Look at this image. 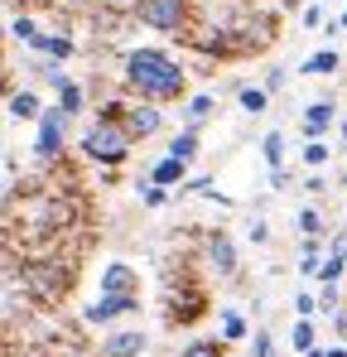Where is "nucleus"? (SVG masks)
<instances>
[{
	"mask_svg": "<svg viewBox=\"0 0 347 357\" xmlns=\"http://www.w3.org/2000/svg\"><path fill=\"white\" fill-rule=\"evenodd\" d=\"M121 82L135 102L164 107V102H178L188 92V68L164 49H130L121 59Z\"/></svg>",
	"mask_w": 347,
	"mask_h": 357,
	"instance_id": "nucleus-1",
	"label": "nucleus"
},
{
	"mask_svg": "<svg viewBox=\"0 0 347 357\" xmlns=\"http://www.w3.org/2000/svg\"><path fill=\"white\" fill-rule=\"evenodd\" d=\"M121 107H125V102H121ZM130 145H135V135L125 130L121 116H97L87 130H82V140H77V150H82L92 165H102V169L121 165V160L130 155Z\"/></svg>",
	"mask_w": 347,
	"mask_h": 357,
	"instance_id": "nucleus-2",
	"label": "nucleus"
},
{
	"mask_svg": "<svg viewBox=\"0 0 347 357\" xmlns=\"http://www.w3.org/2000/svg\"><path fill=\"white\" fill-rule=\"evenodd\" d=\"M68 112H63V107H44V116L34 121V126H39V130H34V155H39V160H44V165H54L58 155H63V145H68Z\"/></svg>",
	"mask_w": 347,
	"mask_h": 357,
	"instance_id": "nucleus-3",
	"label": "nucleus"
},
{
	"mask_svg": "<svg viewBox=\"0 0 347 357\" xmlns=\"http://www.w3.org/2000/svg\"><path fill=\"white\" fill-rule=\"evenodd\" d=\"M135 15H140V24H150L160 34H178L188 20V0H140Z\"/></svg>",
	"mask_w": 347,
	"mask_h": 357,
	"instance_id": "nucleus-4",
	"label": "nucleus"
},
{
	"mask_svg": "<svg viewBox=\"0 0 347 357\" xmlns=\"http://www.w3.org/2000/svg\"><path fill=\"white\" fill-rule=\"evenodd\" d=\"M130 314H140V295H97L82 309V319L87 324H102L107 333H111L116 319H130Z\"/></svg>",
	"mask_w": 347,
	"mask_h": 357,
	"instance_id": "nucleus-5",
	"label": "nucleus"
},
{
	"mask_svg": "<svg viewBox=\"0 0 347 357\" xmlns=\"http://www.w3.org/2000/svg\"><path fill=\"white\" fill-rule=\"evenodd\" d=\"M203 251H208V266H213L222 280H236V271H241V261H236V241H231L222 227H213V232L203 237Z\"/></svg>",
	"mask_w": 347,
	"mask_h": 357,
	"instance_id": "nucleus-6",
	"label": "nucleus"
},
{
	"mask_svg": "<svg viewBox=\"0 0 347 357\" xmlns=\"http://www.w3.org/2000/svg\"><path fill=\"white\" fill-rule=\"evenodd\" d=\"M68 261H44V266H29L24 271V280L34 285V295H44V299H58L68 285H72V271H63Z\"/></svg>",
	"mask_w": 347,
	"mask_h": 357,
	"instance_id": "nucleus-7",
	"label": "nucleus"
},
{
	"mask_svg": "<svg viewBox=\"0 0 347 357\" xmlns=\"http://www.w3.org/2000/svg\"><path fill=\"white\" fill-rule=\"evenodd\" d=\"M121 121H125V130H130L135 140H150V135L164 130V112H160L155 102H130V107H121Z\"/></svg>",
	"mask_w": 347,
	"mask_h": 357,
	"instance_id": "nucleus-8",
	"label": "nucleus"
},
{
	"mask_svg": "<svg viewBox=\"0 0 347 357\" xmlns=\"http://www.w3.org/2000/svg\"><path fill=\"white\" fill-rule=\"evenodd\" d=\"M97 295H140V275H135V266H125V261H107V266H102V280H97Z\"/></svg>",
	"mask_w": 347,
	"mask_h": 357,
	"instance_id": "nucleus-9",
	"label": "nucleus"
},
{
	"mask_svg": "<svg viewBox=\"0 0 347 357\" xmlns=\"http://www.w3.org/2000/svg\"><path fill=\"white\" fill-rule=\"evenodd\" d=\"M145 348H150V338L140 328H111L102 338V357H145Z\"/></svg>",
	"mask_w": 347,
	"mask_h": 357,
	"instance_id": "nucleus-10",
	"label": "nucleus"
},
{
	"mask_svg": "<svg viewBox=\"0 0 347 357\" xmlns=\"http://www.w3.org/2000/svg\"><path fill=\"white\" fill-rule=\"evenodd\" d=\"M333 116H338V107H333L328 97H318V102H309V107H304V121H299V130H304V140H323V135L333 130Z\"/></svg>",
	"mask_w": 347,
	"mask_h": 357,
	"instance_id": "nucleus-11",
	"label": "nucleus"
},
{
	"mask_svg": "<svg viewBox=\"0 0 347 357\" xmlns=\"http://www.w3.org/2000/svg\"><path fill=\"white\" fill-rule=\"evenodd\" d=\"M150 183H160V188H183V183H188V165H183V160H174V155H160V160H155V165H150Z\"/></svg>",
	"mask_w": 347,
	"mask_h": 357,
	"instance_id": "nucleus-12",
	"label": "nucleus"
},
{
	"mask_svg": "<svg viewBox=\"0 0 347 357\" xmlns=\"http://www.w3.org/2000/svg\"><path fill=\"white\" fill-rule=\"evenodd\" d=\"M217 338L222 343H251V324H246L241 309H231V304L217 309Z\"/></svg>",
	"mask_w": 347,
	"mask_h": 357,
	"instance_id": "nucleus-13",
	"label": "nucleus"
},
{
	"mask_svg": "<svg viewBox=\"0 0 347 357\" xmlns=\"http://www.w3.org/2000/svg\"><path fill=\"white\" fill-rule=\"evenodd\" d=\"M5 107H10V121H39L44 116V102H39V92H29V87H15Z\"/></svg>",
	"mask_w": 347,
	"mask_h": 357,
	"instance_id": "nucleus-14",
	"label": "nucleus"
},
{
	"mask_svg": "<svg viewBox=\"0 0 347 357\" xmlns=\"http://www.w3.org/2000/svg\"><path fill=\"white\" fill-rule=\"evenodd\" d=\"M338 68H343L338 49H318V54H309V59L299 63V73H304V77H333Z\"/></svg>",
	"mask_w": 347,
	"mask_h": 357,
	"instance_id": "nucleus-15",
	"label": "nucleus"
},
{
	"mask_svg": "<svg viewBox=\"0 0 347 357\" xmlns=\"http://www.w3.org/2000/svg\"><path fill=\"white\" fill-rule=\"evenodd\" d=\"M213 112H217V102H213L208 92H198V97H188V102H183V112H178V116H183V126H188V130H198V126L213 116Z\"/></svg>",
	"mask_w": 347,
	"mask_h": 357,
	"instance_id": "nucleus-16",
	"label": "nucleus"
},
{
	"mask_svg": "<svg viewBox=\"0 0 347 357\" xmlns=\"http://www.w3.org/2000/svg\"><path fill=\"white\" fill-rule=\"evenodd\" d=\"M164 155L183 160V165H193V160H198V130H188V126H183V130H174V135H169V150H164Z\"/></svg>",
	"mask_w": 347,
	"mask_h": 357,
	"instance_id": "nucleus-17",
	"label": "nucleus"
},
{
	"mask_svg": "<svg viewBox=\"0 0 347 357\" xmlns=\"http://www.w3.org/2000/svg\"><path fill=\"white\" fill-rule=\"evenodd\" d=\"M10 39H15V44H24V49H39L44 29L34 24V15H15V20H10Z\"/></svg>",
	"mask_w": 347,
	"mask_h": 357,
	"instance_id": "nucleus-18",
	"label": "nucleus"
},
{
	"mask_svg": "<svg viewBox=\"0 0 347 357\" xmlns=\"http://www.w3.org/2000/svg\"><path fill=\"white\" fill-rule=\"evenodd\" d=\"M34 54H44V59H54V63H68V59H72V39H68L63 29H54V34H44V39H39V49H34Z\"/></svg>",
	"mask_w": 347,
	"mask_h": 357,
	"instance_id": "nucleus-19",
	"label": "nucleus"
},
{
	"mask_svg": "<svg viewBox=\"0 0 347 357\" xmlns=\"http://www.w3.org/2000/svg\"><path fill=\"white\" fill-rule=\"evenodd\" d=\"M236 102H241V112H251V116L270 112V92H265V87H251V82L236 87Z\"/></svg>",
	"mask_w": 347,
	"mask_h": 357,
	"instance_id": "nucleus-20",
	"label": "nucleus"
},
{
	"mask_svg": "<svg viewBox=\"0 0 347 357\" xmlns=\"http://www.w3.org/2000/svg\"><path fill=\"white\" fill-rule=\"evenodd\" d=\"M299 160L309 165V174H318V169H328V160H333V145H328V140H304Z\"/></svg>",
	"mask_w": 347,
	"mask_h": 357,
	"instance_id": "nucleus-21",
	"label": "nucleus"
},
{
	"mask_svg": "<svg viewBox=\"0 0 347 357\" xmlns=\"http://www.w3.org/2000/svg\"><path fill=\"white\" fill-rule=\"evenodd\" d=\"M289 348L304 357L309 348H318V328H314V319H294V328H289Z\"/></svg>",
	"mask_w": 347,
	"mask_h": 357,
	"instance_id": "nucleus-22",
	"label": "nucleus"
},
{
	"mask_svg": "<svg viewBox=\"0 0 347 357\" xmlns=\"http://www.w3.org/2000/svg\"><path fill=\"white\" fill-rule=\"evenodd\" d=\"M261 160H265L270 169H285V130H265V140H261Z\"/></svg>",
	"mask_w": 347,
	"mask_h": 357,
	"instance_id": "nucleus-23",
	"label": "nucleus"
},
{
	"mask_svg": "<svg viewBox=\"0 0 347 357\" xmlns=\"http://www.w3.org/2000/svg\"><path fill=\"white\" fill-rule=\"evenodd\" d=\"M343 275H347V251H328L318 266V285H338Z\"/></svg>",
	"mask_w": 347,
	"mask_h": 357,
	"instance_id": "nucleus-24",
	"label": "nucleus"
},
{
	"mask_svg": "<svg viewBox=\"0 0 347 357\" xmlns=\"http://www.w3.org/2000/svg\"><path fill=\"white\" fill-rule=\"evenodd\" d=\"M178 357H227V343L222 338H193L178 348Z\"/></svg>",
	"mask_w": 347,
	"mask_h": 357,
	"instance_id": "nucleus-25",
	"label": "nucleus"
},
{
	"mask_svg": "<svg viewBox=\"0 0 347 357\" xmlns=\"http://www.w3.org/2000/svg\"><path fill=\"white\" fill-rule=\"evenodd\" d=\"M294 232H299V237H323V218H318V208H299V213H294Z\"/></svg>",
	"mask_w": 347,
	"mask_h": 357,
	"instance_id": "nucleus-26",
	"label": "nucleus"
},
{
	"mask_svg": "<svg viewBox=\"0 0 347 357\" xmlns=\"http://www.w3.org/2000/svg\"><path fill=\"white\" fill-rule=\"evenodd\" d=\"M135 193H140V203H145V208H164V203L174 198L169 188H160V183H150V178H135Z\"/></svg>",
	"mask_w": 347,
	"mask_h": 357,
	"instance_id": "nucleus-27",
	"label": "nucleus"
},
{
	"mask_svg": "<svg viewBox=\"0 0 347 357\" xmlns=\"http://www.w3.org/2000/svg\"><path fill=\"white\" fill-rule=\"evenodd\" d=\"M58 107H63L68 116H77V112H82V82H72V77H68V82L58 87Z\"/></svg>",
	"mask_w": 347,
	"mask_h": 357,
	"instance_id": "nucleus-28",
	"label": "nucleus"
},
{
	"mask_svg": "<svg viewBox=\"0 0 347 357\" xmlns=\"http://www.w3.org/2000/svg\"><path fill=\"white\" fill-rule=\"evenodd\" d=\"M246 357H280L275 338H270V328H256V333H251V343H246Z\"/></svg>",
	"mask_w": 347,
	"mask_h": 357,
	"instance_id": "nucleus-29",
	"label": "nucleus"
},
{
	"mask_svg": "<svg viewBox=\"0 0 347 357\" xmlns=\"http://www.w3.org/2000/svg\"><path fill=\"white\" fill-rule=\"evenodd\" d=\"M318 309H323V319H333L343 309V290L338 285H318Z\"/></svg>",
	"mask_w": 347,
	"mask_h": 357,
	"instance_id": "nucleus-30",
	"label": "nucleus"
},
{
	"mask_svg": "<svg viewBox=\"0 0 347 357\" xmlns=\"http://www.w3.org/2000/svg\"><path fill=\"white\" fill-rule=\"evenodd\" d=\"M314 314H323V309H318V295L299 290V295H294V319H314Z\"/></svg>",
	"mask_w": 347,
	"mask_h": 357,
	"instance_id": "nucleus-31",
	"label": "nucleus"
},
{
	"mask_svg": "<svg viewBox=\"0 0 347 357\" xmlns=\"http://www.w3.org/2000/svg\"><path fill=\"white\" fill-rule=\"evenodd\" d=\"M285 82H289V73H285V68H270V73H265V82H261V87H265V92H270V97H275V92H285Z\"/></svg>",
	"mask_w": 347,
	"mask_h": 357,
	"instance_id": "nucleus-32",
	"label": "nucleus"
},
{
	"mask_svg": "<svg viewBox=\"0 0 347 357\" xmlns=\"http://www.w3.org/2000/svg\"><path fill=\"white\" fill-rule=\"evenodd\" d=\"M246 237L256 241V246H265V241H270V227H265V222H261V218H256V222H251V227H246Z\"/></svg>",
	"mask_w": 347,
	"mask_h": 357,
	"instance_id": "nucleus-33",
	"label": "nucleus"
},
{
	"mask_svg": "<svg viewBox=\"0 0 347 357\" xmlns=\"http://www.w3.org/2000/svg\"><path fill=\"white\" fill-rule=\"evenodd\" d=\"M318 24H323V5H309L304 10V29H318Z\"/></svg>",
	"mask_w": 347,
	"mask_h": 357,
	"instance_id": "nucleus-34",
	"label": "nucleus"
},
{
	"mask_svg": "<svg viewBox=\"0 0 347 357\" xmlns=\"http://www.w3.org/2000/svg\"><path fill=\"white\" fill-rule=\"evenodd\" d=\"M323 188H328V183H323V169H318V174H309V178H304V193H323Z\"/></svg>",
	"mask_w": 347,
	"mask_h": 357,
	"instance_id": "nucleus-35",
	"label": "nucleus"
},
{
	"mask_svg": "<svg viewBox=\"0 0 347 357\" xmlns=\"http://www.w3.org/2000/svg\"><path fill=\"white\" fill-rule=\"evenodd\" d=\"M328 357H347V343H333V348H328Z\"/></svg>",
	"mask_w": 347,
	"mask_h": 357,
	"instance_id": "nucleus-36",
	"label": "nucleus"
},
{
	"mask_svg": "<svg viewBox=\"0 0 347 357\" xmlns=\"http://www.w3.org/2000/svg\"><path fill=\"white\" fill-rule=\"evenodd\" d=\"M304 357H328V348H323V343H318V348H309V353Z\"/></svg>",
	"mask_w": 347,
	"mask_h": 357,
	"instance_id": "nucleus-37",
	"label": "nucleus"
},
{
	"mask_svg": "<svg viewBox=\"0 0 347 357\" xmlns=\"http://www.w3.org/2000/svg\"><path fill=\"white\" fill-rule=\"evenodd\" d=\"M338 29H347V10H343V15H338Z\"/></svg>",
	"mask_w": 347,
	"mask_h": 357,
	"instance_id": "nucleus-38",
	"label": "nucleus"
},
{
	"mask_svg": "<svg viewBox=\"0 0 347 357\" xmlns=\"http://www.w3.org/2000/svg\"><path fill=\"white\" fill-rule=\"evenodd\" d=\"M343 140H347V121H343Z\"/></svg>",
	"mask_w": 347,
	"mask_h": 357,
	"instance_id": "nucleus-39",
	"label": "nucleus"
}]
</instances>
